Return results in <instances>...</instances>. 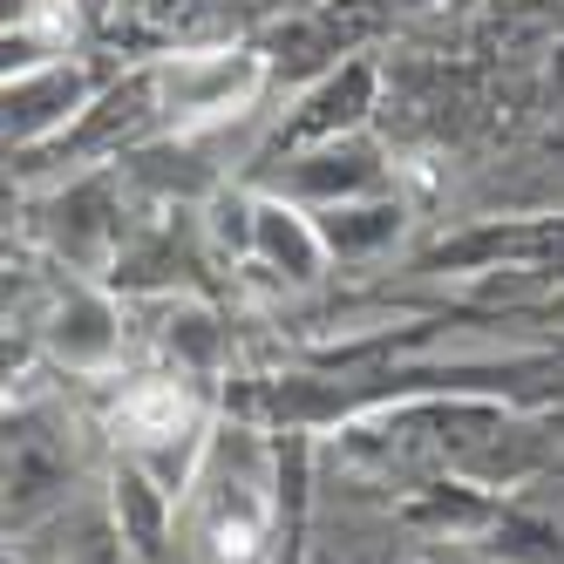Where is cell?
I'll use <instances>...</instances> for the list:
<instances>
[{"label":"cell","mask_w":564,"mask_h":564,"mask_svg":"<svg viewBox=\"0 0 564 564\" xmlns=\"http://www.w3.org/2000/svg\"><path fill=\"white\" fill-rule=\"evenodd\" d=\"M265 238H272V252H286V231H279V212H265ZM293 259H300V279L313 272V246L306 238H293Z\"/></svg>","instance_id":"cell-1"}]
</instances>
